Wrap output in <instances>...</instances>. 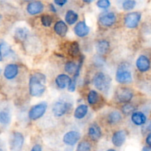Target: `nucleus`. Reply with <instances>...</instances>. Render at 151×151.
<instances>
[{
    "label": "nucleus",
    "instance_id": "20e7f679",
    "mask_svg": "<svg viewBox=\"0 0 151 151\" xmlns=\"http://www.w3.org/2000/svg\"><path fill=\"white\" fill-rule=\"evenodd\" d=\"M47 108V105L46 103H41L39 104L35 105L29 110V117L32 120H36L39 119L45 114Z\"/></svg>",
    "mask_w": 151,
    "mask_h": 151
},
{
    "label": "nucleus",
    "instance_id": "ea45409f",
    "mask_svg": "<svg viewBox=\"0 0 151 151\" xmlns=\"http://www.w3.org/2000/svg\"><path fill=\"white\" fill-rule=\"evenodd\" d=\"M50 10L52 12H56V9L55 7H54V5H53L52 4H50Z\"/></svg>",
    "mask_w": 151,
    "mask_h": 151
},
{
    "label": "nucleus",
    "instance_id": "f257e3e1",
    "mask_svg": "<svg viewBox=\"0 0 151 151\" xmlns=\"http://www.w3.org/2000/svg\"><path fill=\"white\" fill-rule=\"evenodd\" d=\"M46 77L41 73H35L29 80V92L33 97H40L46 90Z\"/></svg>",
    "mask_w": 151,
    "mask_h": 151
},
{
    "label": "nucleus",
    "instance_id": "a18cd8bd",
    "mask_svg": "<svg viewBox=\"0 0 151 151\" xmlns=\"http://www.w3.org/2000/svg\"><path fill=\"white\" fill-rule=\"evenodd\" d=\"M25 1H33V0H24Z\"/></svg>",
    "mask_w": 151,
    "mask_h": 151
},
{
    "label": "nucleus",
    "instance_id": "1a4fd4ad",
    "mask_svg": "<svg viewBox=\"0 0 151 151\" xmlns=\"http://www.w3.org/2000/svg\"><path fill=\"white\" fill-rule=\"evenodd\" d=\"M81 139V134L78 131H69L66 133L63 139V142L69 146L75 145Z\"/></svg>",
    "mask_w": 151,
    "mask_h": 151
},
{
    "label": "nucleus",
    "instance_id": "5701e85b",
    "mask_svg": "<svg viewBox=\"0 0 151 151\" xmlns=\"http://www.w3.org/2000/svg\"><path fill=\"white\" fill-rule=\"evenodd\" d=\"M122 119V116L119 112L114 111H112L111 113L109 114V117H108V122H109V124H116L119 122Z\"/></svg>",
    "mask_w": 151,
    "mask_h": 151
},
{
    "label": "nucleus",
    "instance_id": "a211bd4d",
    "mask_svg": "<svg viewBox=\"0 0 151 151\" xmlns=\"http://www.w3.org/2000/svg\"><path fill=\"white\" fill-rule=\"evenodd\" d=\"M70 81L71 78H69L68 75L62 74V75H59L56 78L55 83L58 88L63 89V88H65L67 86L68 84L70 82Z\"/></svg>",
    "mask_w": 151,
    "mask_h": 151
},
{
    "label": "nucleus",
    "instance_id": "f3484780",
    "mask_svg": "<svg viewBox=\"0 0 151 151\" xmlns=\"http://www.w3.org/2000/svg\"><path fill=\"white\" fill-rule=\"evenodd\" d=\"M131 120H132L133 123H134L135 125H142L146 123L147 118L142 112L137 111L133 113L132 116H131Z\"/></svg>",
    "mask_w": 151,
    "mask_h": 151
},
{
    "label": "nucleus",
    "instance_id": "49530a36",
    "mask_svg": "<svg viewBox=\"0 0 151 151\" xmlns=\"http://www.w3.org/2000/svg\"><path fill=\"white\" fill-rule=\"evenodd\" d=\"M1 69H0V74H1Z\"/></svg>",
    "mask_w": 151,
    "mask_h": 151
},
{
    "label": "nucleus",
    "instance_id": "393cba45",
    "mask_svg": "<svg viewBox=\"0 0 151 151\" xmlns=\"http://www.w3.org/2000/svg\"><path fill=\"white\" fill-rule=\"evenodd\" d=\"M10 122V115L6 111H0V123L2 125H7Z\"/></svg>",
    "mask_w": 151,
    "mask_h": 151
},
{
    "label": "nucleus",
    "instance_id": "4468645a",
    "mask_svg": "<svg viewBox=\"0 0 151 151\" xmlns=\"http://www.w3.org/2000/svg\"><path fill=\"white\" fill-rule=\"evenodd\" d=\"M89 27L87 26L85 22H80L75 25L74 28V32L79 37H85L89 32Z\"/></svg>",
    "mask_w": 151,
    "mask_h": 151
},
{
    "label": "nucleus",
    "instance_id": "a19ab883",
    "mask_svg": "<svg viewBox=\"0 0 151 151\" xmlns=\"http://www.w3.org/2000/svg\"><path fill=\"white\" fill-rule=\"evenodd\" d=\"M142 151H151V148L150 147H148V146H145V147H143Z\"/></svg>",
    "mask_w": 151,
    "mask_h": 151
},
{
    "label": "nucleus",
    "instance_id": "e433bc0d",
    "mask_svg": "<svg viewBox=\"0 0 151 151\" xmlns=\"http://www.w3.org/2000/svg\"><path fill=\"white\" fill-rule=\"evenodd\" d=\"M54 1L57 5L62 7L67 2V0H54Z\"/></svg>",
    "mask_w": 151,
    "mask_h": 151
},
{
    "label": "nucleus",
    "instance_id": "7ed1b4c3",
    "mask_svg": "<svg viewBox=\"0 0 151 151\" xmlns=\"http://www.w3.org/2000/svg\"><path fill=\"white\" fill-rule=\"evenodd\" d=\"M111 78L103 72H98L94 76L93 83L97 89L102 91H107L111 85Z\"/></svg>",
    "mask_w": 151,
    "mask_h": 151
},
{
    "label": "nucleus",
    "instance_id": "bb28decb",
    "mask_svg": "<svg viewBox=\"0 0 151 151\" xmlns=\"http://www.w3.org/2000/svg\"><path fill=\"white\" fill-rule=\"evenodd\" d=\"M137 5L135 0H125L122 3V8L125 10H131Z\"/></svg>",
    "mask_w": 151,
    "mask_h": 151
},
{
    "label": "nucleus",
    "instance_id": "f03ea898",
    "mask_svg": "<svg viewBox=\"0 0 151 151\" xmlns=\"http://www.w3.org/2000/svg\"><path fill=\"white\" fill-rule=\"evenodd\" d=\"M116 80L119 83H129L132 81V74L126 63L121 64L116 73Z\"/></svg>",
    "mask_w": 151,
    "mask_h": 151
},
{
    "label": "nucleus",
    "instance_id": "412c9836",
    "mask_svg": "<svg viewBox=\"0 0 151 151\" xmlns=\"http://www.w3.org/2000/svg\"><path fill=\"white\" fill-rule=\"evenodd\" d=\"M109 47H110V44H109V41H106V40H101V41H98L96 45L97 52L100 55L107 52Z\"/></svg>",
    "mask_w": 151,
    "mask_h": 151
},
{
    "label": "nucleus",
    "instance_id": "72a5a7b5",
    "mask_svg": "<svg viewBox=\"0 0 151 151\" xmlns=\"http://www.w3.org/2000/svg\"><path fill=\"white\" fill-rule=\"evenodd\" d=\"M0 50H1V54H4V55H7L10 54V48L6 43H1L0 44Z\"/></svg>",
    "mask_w": 151,
    "mask_h": 151
},
{
    "label": "nucleus",
    "instance_id": "f8f14e48",
    "mask_svg": "<svg viewBox=\"0 0 151 151\" xmlns=\"http://www.w3.org/2000/svg\"><path fill=\"white\" fill-rule=\"evenodd\" d=\"M136 65H137V67L139 71L142 72H145L150 69V62L148 58L145 55H141L137 60Z\"/></svg>",
    "mask_w": 151,
    "mask_h": 151
},
{
    "label": "nucleus",
    "instance_id": "aec40b11",
    "mask_svg": "<svg viewBox=\"0 0 151 151\" xmlns=\"http://www.w3.org/2000/svg\"><path fill=\"white\" fill-rule=\"evenodd\" d=\"M87 112H88V106L84 104L80 105L75 109V113H74V116L78 119H83L87 114Z\"/></svg>",
    "mask_w": 151,
    "mask_h": 151
},
{
    "label": "nucleus",
    "instance_id": "a878e982",
    "mask_svg": "<svg viewBox=\"0 0 151 151\" xmlns=\"http://www.w3.org/2000/svg\"><path fill=\"white\" fill-rule=\"evenodd\" d=\"M98 100H99V96L97 91H94V90L90 91L88 94V103L91 105H94L98 102Z\"/></svg>",
    "mask_w": 151,
    "mask_h": 151
},
{
    "label": "nucleus",
    "instance_id": "2eb2a0df",
    "mask_svg": "<svg viewBox=\"0 0 151 151\" xmlns=\"http://www.w3.org/2000/svg\"><path fill=\"white\" fill-rule=\"evenodd\" d=\"M19 72V68L16 64H8L4 71V76L8 80H12L16 77Z\"/></svg>",
    "mask_w": 151,
    "mask_h": 151
},
{
    "label": "nucleus",
    "instance_id": "4c0bfd02",
    "mask_svg": "<svg viewBox=\"0 0 151 151\" xmlns=\"http://www.w3.org/2000/svg\"><path fill=\"white\" fill-rule=\"evenodd\" d=\"M31 151H41V147L39 145H35L32 147Z\"/></svg>",
    "mask_w": 151,
    "mask_h": 151
},
{
    "label": "nucleus",
    "instance_id": "37998d69",
    "mask_svg": "<svg viewBox=\"0 0 151 151\" xmlns=\"http://www.w3.org/2000/svg\"><path fill=\"white\" fill-rule=\"evenodd\" d=\"M1 60H2V54H1V50H0V61H1Z\"/></svg>",
    "mask_w": 151,
    "mask_h": 151
},
{
    "label": "nucleus",
    "instance_id": "dca6fc26",
    "mask_svg": "<svg viewBox=\"0 0 151 151\" xmlns=\"http://www.w3.org/2000/svg\"><path fill=\"white\" fill-rule=\"evenodd\" d=\"M88 135L93 141H98L102 135L100 127L97 124L91 125L88 128Z\"/></svg>",
    "mask_w": 151,
    "mask_h": 151
},
{
    "label": "nucleus",
    "instance_id": "6ab92c4d",
    "mask_svg": "<svg viewBox=\"0 0 151 151\" xmlns=\"http://www.w3.org/2000/svg\"><path fill=\"white\" fill-rule=\"evenodd\" d=\"M54 29L56 33L60 36H65L68 31L67 25L63 21H58L54 26Z\"/></svg>",
    "mask_w": 151,
    "mask_h": 151
},
{
    "label": "nucleus",
    "instance_id": "c9c22d12",
    "mask_svg": "<svg viewBox=\"0 0 151 151\" xmlns=\"http://www.w3.org/2000/svg\"><path fill=\"white\" fill-rule=\"evenodd\" d=\"M95 64L97 66H100V65L103 64V59L102 57H100V56H97V57H95Z\"/></svg>",
    "mask_w": 151,
    "mask_h": 151
},
{
    "label": "nucleus",
    "instance_id": "6e6552de",
    "mask_svg": "<svg viewBox=\"0 0 151 151\" xmlns=\"http://www.w3.org/2000/svg\"><path fill=\"white\" fill-rule=\"evenodd\" d=\"M116 16L112 12H108V13H103L100 15L99 18V22L104 27H111L116 22Z\"/></svg>",
    "mask_w": 151,
    "mask_h": 151
},
{
    "label": "nucleus",
    "instance_id": "79ce46f5",
    "mask_svg": "<svg viewBox=\"0 0 151 151\" xmlns=\"http://www.w3.org/2000/svg\"><path fill=\"white\" fill-rule=\"evenodd\" d=\"M83 1H85V2H86V3H91V2H92V1H94V0H83Z\"/></svg>",
    "mask_w": 151,
    "mask_h": 151
},
{
    "label": "nucleus",
    "instance_id": "2f4dec72",
    "mask_svg": "<svg viewBox=\"0 0 151 151\" xmlns=\"http://www.w3.org/2000/svg\"><path fill=\"white\" fill-rule=\"evenodd\" d=\"M41 23L44 27H50L51 26L52 22V19L49 15H44L41 16Z\"/></svg>",
    "mask_w": 151,
    "mask_h": 151
},
{
    "label": "nucleus",
    "instance_id": "4be33fe9",
    "mask_svg": "<svg viewBox=\"0 0 151 151\" xmlns=\"http://www.w3.org/2000/svg\"><path fill=\"white\" fill-rule=\"evenodd\" d=\"M78 15L75 11L70 10L66 12V14L65 16V19H66V22L69 24L72 25L73 24H75L77 22V20H78Z\"/></svg>",
    "mask_w": 151,
    "mask_h": 151
},
{
    "label": "nucleus",
    "instance_id": "423d86ee",
    "mask_svg": "<svg viewBox=\"0 0 151 151\" xmlns=\"http://www.w3.org/2000/svg\"><path fill=\"white\" fill-rule=\"evenodd\" d=\"M141 19V13L133 12L127 14L125 17V24L128 28H135L138 26Z\"/></svg>",
    "mask_w": 151,
    "mask_h": 151
},
{
    "label": "nucleus",
    "instance_id": "39448f33",
    "mask_svg": "<svg viewBox=\"0 0 151 151\" xmlns=\"http://www.w3.org/2000/svg\"><path fill=\"white\" fill-rule=\"evenodd\" d=\"M24 139L23 135L21 133L16 132L12 135L10 141V148L11 151H21L23 147Z\"/></svg>",
    "mask_w": 151,
    "mask_h": 151
},
{
    "label": "nucleus",
    "instance_id": "473e14b6",
    "mask_svg": "<svg viewBox=\"0 0 151 151\" xmlns=\"http://www.w3.org/2000/svg\"><path fill=\"white\" fill-rule=\"evenodd\" d=\"M97 6L101 9H107L111 6V2L109 0H98Z\"/></svg>",
    "mask_w": 151,
    "mask_h": 151
},
{
    "label": "nucleus",
    "instance_id": "9b49d317",
    "mask_svg": "<svg viewBox=\"0 0 151 151\" xmlns=\"http://www.w3.org/2000/svg\"><path fill=\"white\" fill-rule=\"evenodd\" d=\"M127 132L124 130L116 131L112 137V142L116 147H121L126 140Z\"/></svg>",
    "mask_w": 151,
    "mask_h": 151
},
{
    "label": "nucleus",
    "instance_id": "7c9ffc66",
    "mask_svg": "<svg viewBox=\"0 0 151 151\" xmlns=\"http://www.w3.org/2000/svg\"><path fill=\"white\" fill-rule=\"evenodd\" d=\"M134 110H135V107L131 104H125L122 108V113L125 115H129L131 113H134Z\"/></svg>",
    "mask_w": 151,
    "mask_h": 151
},
{
    "label": "nucleus",
    "instance_id": "58836bf2",
    "mask_svg": "<svg viewBox=\"0 0 151 151\" xmlns=\"http://www.w3.org/2000/svg\"><path fill=\"white\" fill-rule=\"evenodd\" d=\"M146 143L147 144L148 147H150L151 146V134H149L147 135V138H146Z\"/></svg>",
    "mask_w": 151,
    "mask_h": 151
},
{
    "label": "nucleus",
    "instance_id": "b1692460",
    "mask_svg": "<svg viewBox=\"0 0 151 151\" xmlns=\"http://www.w3.org/2000/svg\"><path fill=\"white\" fill-rule=\"evenodd\" d=\"M28 35V29L24 27H19L15 31V36L20 41L24 40Z\"/></svg>",
    "mask_w": 151,
    "mask_h": 151
},
{
    "label": "nucleus",
    "instance_id": "f704fd0d",
    "mask_svg": "<svg viewBox=\"0 0 151 151\" xmlns=\"http://www.w3.org/2000/svg\"><path fill=\"white\" fill-rule=\"evenodd\" d=\"M75 86H76V80H71L70 82H69V83L68 84L67 86L68 90H69V91H71V92H73L75 90Z\"/></svg>",
    "mask_w": 151,
    "mask_h": 151
},
{
    "label": "nucleus",
    "instance_id": "cd10ccee",
    "mask_svg": "<svg viewBox=\"0 0 151 151\" xmlns=\"http://www.w3.org/2000/svg\"><path fill=\"white\" fill-rule=\"evenodd\" d=\"M80 52L79 44L77 42H73L69 48V53L72 56H77Z\"/></svg>",
    "mask_w": 151,
    "mask_h": 151
},
{
    "label": "nucleus",
    "instance_id": "0eeeda50",
    "mask_svg": "<svg viewBox=\"0 0 151 151\" xmlns=\"http://www.w3.org/2000/svg\"><path fill=\"white\" fill-rule=\"evenodd\" d=\"M69 106H70V104H69L68 103L61 101L57 102L53 106V114L57 117H60V116L64 115L68 110H69Z\"/></svg>",
    "mask_w": 151,
    "mask_h": 151
},
{
    "label": "nucleus",
    "instance_id": "c85d7f7f",
    "mask_svg": "<svg viewBox=\"0 0 151 151\" xmlns=\"http://www.w3.org/2000/svg\"><path fill=\"white\" fill-rule=\"evenodd\" d=\"M77 68L78 66L75 64L74 62L69 61L68 63H66V64L65 65V71H66L67 73L69 74H75V72L77 70Z\"/></svg>",
    "mask_w": 151,
    "mask_h": 151
},
{
    "label": "nucleus",
    "instance_id": "9d476101",
    "mask_svg": "<svg viewBox=\"0 0 151 151\" xmlns=\"http://www.w3.org/2000/svg\"><path fill=\"white\" fill-rule=\"evenodd\" d=\"M132 91L127 88H122L116 93V97L121 103H128L133 98Z\"/></svg>",
    "mask_w": 151,
    "mask_h": 151
},
{
    "label": "nucleus",
    "instance_id": "ddd939ff",
    "mask_svg": "<svg viewBox=\"0 0 151 151\" xmlns=\"http://www.w3.org/2000/svg\"><path fill=\"white\" fill-rule=\"evenodd\" d=\"M44 10V4L39 1H32L27 7V11L30 15H36L41 13Z\"/></svg>",
    "mask_w": 151,
    "mask_h": 151
},
{
    "label": "nucleus",
    "instance_id": "c03bdc74",
    "mask_svg": "<svg viewBox=\"0 0 151 151\" xmlns=\"http://www.w3.org/2000/svg\"><path fill=\"white\" fill-rule=\"evenodd\" d=\"M107 151H116V150H114V149H109V150H108Z\"/></svg>",
    "mask_w": 151,
    "mask_h": 151
},
{
    "label": "nucleus",
    "instance_id": "c756f323",
    "mask_svg": "<svg viewBox=\"0 0 151 151\" xmlns=\"http://www.w3.org/2000/svg\"><path fill=\"white\" fill-rule=\"evenodd\" d=\"M91 146L88 142H81L77 147V151H91Z\"/></svg>",
    "mask_w": 151,
    "mask_h": 151
}]
</instances>
